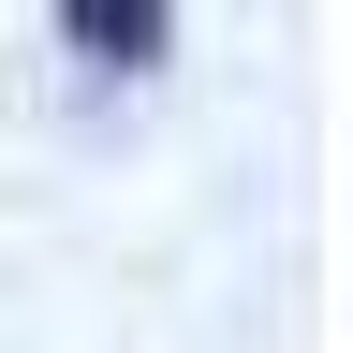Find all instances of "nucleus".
Returning <instances> with one entry per match:
<instances>
[{"label":"nucleus","mask_w":353,"mask_h":353,"mask_svg":"<svg viewBox=\"0 0 353 353\" xmlns=\"http://www.w3.org/2000/svg\"><path fill=\"white\" fill-rule=\"evenodd\" d=\"M59 44H74V59H103V74H148L162 44H176V15H162V0H74Z\"/></svg>","instance_id":"f257e3e1"}]
</instances>
